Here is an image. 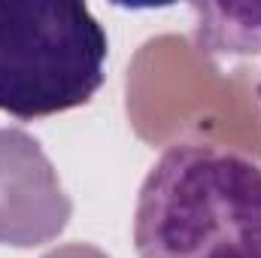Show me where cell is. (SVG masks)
<instances>
[{
	"label": "cell",
	"instance_id": "cell-3",
	"mask_svg": "<svg viewBox=\"0 0 261 258\" xmlns=\"http://www.w3.org/2000/svg\"><path fill=\"white\" fill-rule=\"evenodd\" d=\"M70 200L40 143L0 128V243L40 246L64 231Z\"/></svg>",
	"mask_w": 261,
	"mask_h": 258
},
{
	"label": "cell",
	"instance_id": "cell-5",
	"mask_svg": "<svg viewBox=\"0 0 261 258\" xmlns=\"http://www.w3.org/2000/svg\"><path fill=\"white\" fill-rule=\"evenodd\" d=\"M258 97H261V85H258Z\"/></svg>",
	"mask_w": 261,
	"mask_h": 258
},
{
	"label": "cell",
	"instance_id": "cell-1",
	"mask_svg": "<svg viewBox=\"0 0 261 258\" xmlns=\"http://www.w3.org/2000/svg\"><path fill=\"white\" fill-rule=\"evenodd\" d=\"M137 258H261V164L213 143H176L146 173Z\"/></svg>",
	"mask_w": 261,
	"mask_h": 258
},
{
	"label": "cell",
	"instance_id": "cell-2",
	"mask_svg": "<svg viewBox=\"0 0 261 258\" xmlns=\"http://www.w3.org/2000/svg\"><path fill=\"white\" fill-rule=\"evenodd\" d=\"M110 40L85 3L0 0V113L21 122L88 104Z\"/></svg>",
	"mask_w": 261,
	"mask_h": 258
},
{
	"label": "cell",
	"instance_id": "cell-4",
	"mask_svg": "<svg viewBox=\"0 0 261 258\" xmlns=\"http://www.w3.org/2000/svg\"><path fill=\"white\" fill-rule=\"evenodd\" d=\"M200 55H261V3H189Z\"/></svg>",
	"mask_w": 261,
	"mask_h": 258
}]
</instances>
